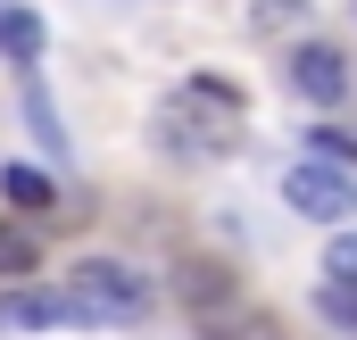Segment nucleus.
<instances>
[{"instance_id":"f257e3e1","label":"nucleus","mask_w":357,"mask_h":340,"mask_svg":"<svg viewBox=\"0 0 357 340\" xmlns=\"http://www.w3.org/2000/svg\"><path fill=\"white\" fill-rule=\"evenodd\" d=\"M59 299L75 307V324H142V307H150L142 274L116 265V257H75L67 282H59Z\"/></svg>"},{"instance_id":"f03ea898","label":"nucleus","mask_w":357,"mask_h":340,"mask_svg":"<svg viewBox=\"0 0 357 340\" xmlns=\"http://www.w3.org/2000/svg\"><path fill=\"white\" fill-rule=\"evenodd\" d=\"M158 141H167L175 158H233V150H241V125H233L225 108H208V116H199V100L175 91V100L158 108Z\"/></svg>"},{"instance_id":"7ed1b4c3","label":"nucleus","mask_w":357,"mask_h":340,"mask_svg":"<svg viewBox=\"0 0 357 340\" xmlns=\"http://www.w3.org/2000/svg\"><path fill=\"white\" fill-rule=\"evenodd\" d=\"M282 199H291L299 216H316V224L349 233V216H357V174H349V167H324V158H307V167L282 174Z\"/></svg>"},{"instance_id":"20e7f679","label":"nucleus","mask_w":357,"mask_h":340,"mask_svg":"<svg viewBox=\"0 0 357 340\" xmlns=\"http://www.w3.org/2000/svg\"><path fill=\"white\" fill-rule=\"evenodd\" d=\"M175 299L191 307V324L241 316V282H233V265H216V257H183L175 265Z\"/></svg>"},{"instance_id":"39448f33","label":"nucleus","mask_w":357,"mask_h":340,"mask_svg":"<svg viewBox=\"0 0 357 340\" xmlns=\"http://www.w3.org/2000/svg\"><path fill=\"white\" fill-rule=\"evenodd\" d=\"M291 84L307 91L316 108H333V100L349 91V59H341L333 42H299V50H291Z\"/></svg>"},{"instance_id":"423d86ee","label":"nucleus","mask_w":357,"mask_h":340,"mask_svg":"<svg viewBox=\"0 0 357 340\" xmlns=\"http://www.w3.org/2000/svg\"><path fill=\"white\" fill-rule=\"evenodd\" d=\"M50 50V25L33 17V8H0V59H17V67H33Z\"/></svg>"},{"instance_id":"0eeeda50","label":"nucleus","mask_w":357,"mask_h":340,"mask_svg":"<svg viewBox=\"0 0 357 340\" xmlns=\"http://www.w3.org/2000/svg\"><path fill=\"white\" fill-rule=\"evenodd\" d=\"M50 324H75V307L50 291V299H0V332H50Z\"/></svg>"},{"instance_id":"6e6552de","label":"nucleus","mask_w":357,"mask_h":340,"mask_svg":"<svg viewBox=\"0 0 357 340\" xmlns=\"http://www.w3.org/2000/svg\"><path fill=\"white\" fill-rule=\"evenodd\" d=\"M0 199H17V208H50L59 183H50L42 167H0Z\"/></svg>"},{"instance_id":"1a4fd4ad","label":"nucleus","mask_w":357,"mask_h":340,"mask_svg":"<svg viewBox=\"0 0 357 340\" xmlns=\"http://www.w3.org/2000/svg\"><path fill=\"white\" fill-rule=\"evenodd\" d=\"M33 265H42V241L25 224H0V274H33Z\"/></svg>"},{"instance_id":"9d476101","label":"nucleus","mask_w":357,"mask_h":340,"mask_svg":"<svg viewBox=\"0 0 357 340\" xmlns=\"http://www.w3.org/2000/svg\"><path fill=\"white\" fill-rule=\"evenodd\" d=\"M307 158H324V167H349V174H357V133H333V125H316V133H307Z\"/></svg>"},{"instance_id":"9b49d317","label":"nucleus","mask_w":357,"mask_h":340,"mask_svg":"<svg viewBox=\"0 0 357 340\" xmlns=\"http://www.w3.org/2000/svg\"><path fill=\"white\" fill-rule=\"evenodd\" d=\"M191 100H199V108H225V116H241V84H225V75H191Z\"/></svg>"},{"instance_id":"f8f14e48","label":"nucleus","mask_w":357,"mask_h":340,"mask_svg":"<svg viewBox=\"0 0 357 340\" xmlns=\"http://www.w3.org/2000/svg\"><path fill=\"white\" fill-rule=\"evenodd\" d=\"M324 282L357 291V233H333V249H324Z\"/></svg>"},{"instance_id":"ddd939ff","label":"nucleus","mask_w":357,"mask_h":340,"mask_svg":"<svg viewBox=\"0 0 357 340\" xmlns=\"http://www.w3.org/2000/svg\"><path fill=\"white\" fill-rule=\"evenodd\" d=\"M316 307H324V316H333L341 332H357V291H341V282H324V291H316Z\"/></svg>"},{"instance_id":"4468645a","label":"nucleus","mask_w":357,"mask_h":340,"mask_svg":"<svg viewBox=\"0 0 357 340\" xmlns=\"http://www.w3.org/2000/svg\"><path fill=\"white\" fill-rule=\"evenodd\" d=\"M208 332H216V340H274V324L241 307V316H225V324H208Z\"/></svg>"},{"instance_id":"2eb2a0df","label":"nucleus","mask_w":357,"mask_h":340,"mask_svg":"<svg viewBox=\"0 0 357 340\" xmlns=\"http://www.w3.org/2000/svg\"><path fill=\"white\" fill-rule=\"evenodd\" d=\"M299 17H307L299 0H258V8H250V25H258V33H266V25H299Z\"/></svg>"}]
</instances>
